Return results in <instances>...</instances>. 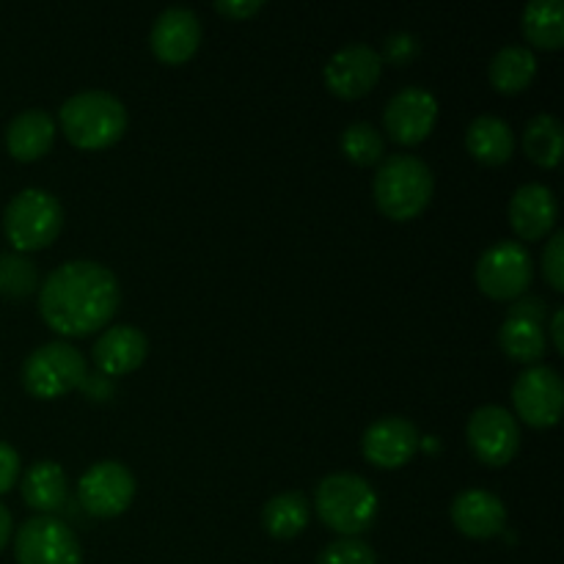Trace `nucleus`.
I'll return each mask as SVG.
<instances>
[{"instance_id":"obj_1","label":"nucleus","mask_w":564,"mask_h":564,"mask_svg":"<svg viewBox=\"0 0 564 564\" xmlns=\"http://www.w3.org/2000/svg\"><path fill=\"white\" fill-rule=\"evenodd\" d=\"M121 301L113 270L91 259L64 262L39 286V312L53 330L86 336L110 323Z\"/></svg>"},{"instance_id":"obj_2","label":"nucleus","mask_w":564,"mask_h":564,"mask_svg":"<svg viewBox=\"0 0 564 564\" xmlns=\"http://www.w3.org/2000/svg\"><path fill=\"white\" fill-rule=\"evenodd\" d=\"M61 130L75 147L80 149H105L113 147L127 130L124 102L116 94L102 88L77 91L61 105Z\"/></svg>"},{"instance_id":"obj_3","label":"nucleus","mask_w":564,"mask_h":564,"mask_svg":"<svg viewBox=\"0 0 564 564\" xmlns=\"http://www.w3.org/2000/svg\"><path fill=\"white\" fill-rule=\"evenodd\" d=\"M314 507L325 527L339 532L341 538H358L378 518L380 499L367 479L339 471L319 479L314 490Z\"/></svg>"},{"instance_id":"obj_4","label":"nucleus","mask_w":564,"mask_h":564,"mask_svg":"<svg viewBox=\"0 0 564 564\" xmlns=\"http://www.w3.org/2000/svg\"><path fill=\"white\" fill-rule=\"evenodd\" d=\"M375 202L391 220H411L433 198L435 176L416 154H389L375 174Z\"/></svg>"},{"instance_id":"obj_5","label":"nucleus","mask_w":564,"mask_h":564,"mask_svg":"<svg viewBox=\"0 0 564 564\" xmlns=\"http://www.w3.org/2000/svg\"><path fill=\"white\" fill-rule=\"evenodd\" d=\"M64 226L61 202L44 187H25L3 213V231L17 251H39L58 237Z\"/></svg>"},{"instance_id":"obj_6","label":"nucleus","mask_w":564,"mask_h":564,"mask_svg":"<svg viewBox=\"0 0 564 564\" xmlns=\"http://www.w3.org/2000/svg\"><path fill=\"white\" fill-rule=\"evenodd\" d=\"M86 380V358L69 341H47L22 364V386L39 400L69 394Z\"/></svg>"},{"instance_id":"obj_7","label":"nucleus","mask_w":564,"mask_h":564,"mask_svg":"<svg viewBox=\"0 0 564 564\" xmlns=\"http://www.w3.org/2000/svg\"><path fill=\"white\" fill-rule=\"evenodd\" d=\"M477 286L494 301H516L523 297L534 279V262L527 246L516 240H499L479 257Z\"/></svg>"},{"instance_id":"obj_8","label":"nucleus","mask_w":564,"mask_h":564,"mask_svg":"<svg viewBox=\"0 0 564 564\" xmlns=\"http://www.w3.org/2000/svg\"><path fill=\"white\" fill-rule=\"evenodd\" d=\"M14 554L20 564H83L75 532L55 516H33L17 529Z\"/></svg>"},{"instance_id":"obj_9","label":"nucleus","mask_w":564,"mask_h":564,"mask_svg":"<svg viewBox=\"0 0 564 564\" xmlns=\"http://www.w3.org/2000/svg\"><path fill=\"white\" fill-rule=\"evenodd\" d=\"M466 438L479 463L490 468H501L518 455L521 427H518L516 416L507 408L482 405L468 419Z\"/></svg>"},{"instance_id":"obj_10","label":"nucleus","mask_w":564,"mask_h":564,"mask_svg":"<svg viewBox=\"0 0 564 564\" xmlns=\"http://www.w3.org/2000/svg\"><path fill=\"white\" fill-rule=\"evenodd\" d=\"M564 402V386L562 375L549 364H534L527 372L518 375L516 386H512V405H516L518 416L529 424V427H554L560 422Z\"/></svg>"},{"instance_id":"obj_11","label":"nucleus","mask_w":564,"mask_h":564,"mask_svg":"<svg viewBox=\"0 0 564 564\" xmlns=\"http://www.w3.org/2000/svg\"><path fill=\"white\" fill-rule=\"evenodd\" d=\"M77 496L88 516L116 518L135 499V477L124 463L99 460L80 477Z\"/></svg>"},{"instance_id":"obj_12","label":"nucleus","mask_w":564,"mask_h":564,"mask_svg":"<svg viewBox=\"0 0 564 564\" xmlns=\"http://www.w3.org/2000/svg\"><path fill=\"white\" fill-rule=\"evenodd\" d=\"M383 72V58L369 44H347V47L336 50L325 64L323 77L325 86L341 99H358L375 88Z\"/></svg>"},{"instance_id":"obj_13","label":"nucleus","mask_w":564,"mask_h":564,"mask_svg":"<svg viewBox=\"0 0 564 564\" xmlns=\"http://www.w3.org/2000/svg\"><path fill=\"white\" fill-rule=\"evenodd\" d=\"M438 121V99L422 86H405L389 99L383 110V124L391 141L419 143L433 132Z\"/></svg>"},{"instance_id":"obj_14","label":"nucleus","mask_w":564,"mask_h":564,"mask_svg":"<svg viewBox=\"0 0 564 564\" xmlns=\"http://www.w3.org/2000/svg\"><path fill=\"white\" fill-rule=\"evenodd\" d=\"M422 446V435L411 419L383 416L375 419L361 438L364 457L378 468H400Z\"/></svg>"},{"instance_id":"obj_15","label":"nucleus","mask_w":564,"mask_h":564,"mask_svg":"<svg viewBox=\"0 0 564 564\" xmlns=\"http://www.w3.org/2000/svg\"><path fill=\"white\" fill-rule=\"evenodd\" d=\"M152 53L163 64H182L191 58L202 44V22L198 14L187 6H169L158 14L152 31H149Z\"/></svg>"},{"instance_id":"obj_16","label":"nucleus","mask_w":564,"mask_h":564,"mask_svg":"<svg viewBox=\"0 0 564 564\" xmlns=\"http://www.w3.org/2000/svg\"><path fill=\"white\" fill-rule=\"evenodd\" d=\"M449 516L455 529L474 540H490L505 532L507 527L505 501L482 488H468L457 494L449 507Z\"/></svg>"},{"instance_id":"obj_17","label":"nucleus","mask_w":564,"mask_h":564,"mask_svg":"<svg viewBox=\"0 0 564 564\" xmlns=\"http://www.w3.org/2000/svg\"><path fill=\"white\" fill-rule=\"evenodd\" d=\"M560 218L556 196L543 182H527L512 193L510 224L521 240H540L549 235Z\"/></svg>"},{"instance_id":"obj_18","label":"nucleus","mask_w":564,"mask_h":564,"mask_svg":"<svg viewBox=\"0 0 564 564\" xmlns=\"http://www.w3.org/2000/svg\"><path fill=\"white\" fill-rule=\"evenodd\" d=\"M149 341L135 325H113L94 341V364L102 375H130L147 361Z\"/></svg>"},{"instance_id":"obj_19","label":"nucleus","mask_w":564,"mask_h":564,"mask_svg":"<svg viewBox=\"0 0 564 564\" xmlns=\"http://www.w3.org/2000/svg\"><path fill=\"white\" fill-rule=\"evenodd\" d=\"M55 141V119L44 108L20 110L6 127V149L14 160H39Z\"/></svg>"},{"instance_id":"obj_20","label":"nucleus","mask_w":564,"mask_h":564,"mask_svg":"<svg viewBox=\"0 0 564 564\" xmlns=\"http://www.w3.org/2000/svg\"><path fill=\"white\" fill-rule=\"evenodd\" d=\"M466 147L479 163L501 165L516 152V132L501 116L482 113L466 127Z\"/></svg>"},{"instance_id":"obj_21","label":"nucleus","mask_w":564,"mask_h":564,"mask_svg":"<svg viewBox=\"0 0 564 564\" xmlns=\"http://www.w3.org/2000/svg\"><path fill=\"white\" fill-rule=\"evenodd\" d=\"M22 499L28 507L39 512V516H50V512L61 510L66 505V494H69V482L58 463L39 460L22 477Z\"/></svg>"},{"instance_id":"obj_22","label":"nucleus","mask_w":564,"mask_h":564,"mask_svg":"<svg viewBox=\"0 0 564 564\" xmlns=\"http://www.w3.org/2000/svg\"><path fill=\"white\" fill-rule=\"evenodd\" d=\"M490 83L501 94H518L538 75V58L523 44H507L490 61Z\"/></svg>"},{"instance_id":"obj_23","label":"nucleus","mask_w":564,"mask_h":564,"mask_svg":"<svg viewBox=\"0 0 564 564\" xmlns=\"http://www.w3.org/2000/svg\"><path fill=\"white\" fill-rule=\"evenodd\" d=\"M308 518H312V505L297 490H286V494L273 496L262 510L264 529L275 540L297 538L308 527Z\"/></svg>"},{"instance_id":"obj_24","label":"nucleus","mask_w":564,"mask_h":564,"mask_svg":"<svg viewBox=\"0 0 564 564\" xmlns=\"http://www.w3.org/2000/svg\"><path fill=\"white\" fill-rule=\"evenodd\" d=\"M499 345L512 361L534 367L549 350V336H545L543 325L534 323V319L507 317L499 330Z\"/></svg>"},{"instance_id":"obj_25","label":"nucleus","mask_w":564,"mask_h":564,"mask_svg":"<svg viewBox=\"0 0 564 564\" xmlns=\"http://www.w3.org/2000/svg\"><path fill=\"white\" fill-rule=\"evenodd\" d=\"M523 33L543 50H560L564 44L562 0H532L523 9Z\"/></svg>"},{"instance_id":"obj_26","label":"nucleus","mask_w":564,"mask_h":564,"mask_svg":"<svg viewBox=\"0 0 564 564\" xmlns=\"http://www.w3.org/2000/svg\"><path fill=\"white\" fill-rule=\"evenodd\" d=\"M523 149L543 169H554L562 160V124L554 113H538L523 130Z\"/></svg>"},{"instance_id":"obj_27","label":"nucleus","mask_w":564,"mask_h":564,"mask_svg":"<svg viewBox=\"0 0 564 564\" xmlns=\"http://www.w3.org/2000/svg\"><path fill=\"white\" fill-rule=\"evenodd\" d=\"M339 143L345 158L352 160L356 165H372L386 158L383 132L369 124V121H352L350 127H345Z\"/></svg>"},{"instance_id":"obj_28","label":"nucleus","mask_w":564,"mask_h":564,"mask_svg":"<svg viewBox=\"0 0 564 564\" xmlns=\"http://www.w3.org/2000/svg\"><path fill=\"white\" fill-rule=\"evenodd\" d=\"M36 268L20 253H0V295L25 297L36 290Z\"/></svg>"},{"instance_id":"obj_29","label":"nucleus","mask_w":564,"mask_h":564,"mask_svg":"<svg viewBox=\"0 0 564 564\" xmlns=\"http://www.w3.org/2000/svg\"><path fill=\"white\" fill-rule=\"evenodd\" d=\"M317 564H378L372 545L358 538H341L319 554Z\"/></svg>"},{"instance_id":"obj_30","label":"nucleus","mask_w":564,"mask_h":564,"mask_svg":"<svg viewBox=\"0 0 564 564\" xmlns=\"http://www.w3.org/2000/svg\"><path fill=\"white\" fill-rule=\"evenodd\" d=\"M419 53H422V44H419L416 33L397 31V33H391V36H386L380 58L389 61V64H394V66H405V64H411Z\"/></svg>"},{"instance_id":"obj_31","label":"nucleus","mask_w":564,"mask_h":564,"mask_svg":"<svg viewBox=\"0 0 564 564\" xmlns=\"http://www.w3.org/2000/svg\"><path fill=\"white\" fill-rule=\"evenodd\" d=\"M543 273L556 292L564 290V231H554L543 251Z\"/></svg>"},{"instance_id":"obj_32","label":"nucleus","mask_w":564,"mask_h":564,"mask_svg":"<svg viewBox=\"0 0 564 564\" xmlns=\"http://www.w3.org/2000/svg\"><path fill=\"white\" fill-rule=\"evenodd\" d=\"M20 477V455L11 444L0 441V494L11 490V485Z\"/></svg>"},{"instance_id":"obj_33","label":"nucleus","mask_w":564,"mask_h":564,"mask_svg":"<svg viewBox=\"0 0 564 564\" xmlns=\"http://www.w3.org/2000/svg\"><path fill=\"white\" fill-rule=\"evenodd\" d=\"M545 312H549V303L543 297H521L516 306L510 308L507 317H523V319H534V323L543 325L545 323Z\"/></svg>"},{"instance_id":"obj_34","label":"nucleus","mask_w":564,"mask_h":564,"mask_svg":"<svg viewBox=\"0 0 564 564\" xmlns=\"http://www.w3.org/2000/svg\"><path fill=\"white\" fill-rule=\"evenodd\" d=\"M262 6H264L262 0H218L215 9H218L220 14L231 17V20H246V17L257 14Z\"/></svg>"},{"instance_id":"obj_35","label":"nucleus","mask_w":564,"mask_h":564,"mask_svg":"<svg viewBox=\"0 0 564 564\" xmlns=\"http://www.w3.org/2000/svg\"><path fill=\"white\" fill-rule=\"evenodd\" d=\"M562 319H564V312H562V308H556V312H554V319H551V336H554V347H556V352H562V350H564Z\"/></svg>"},{"instance_id":"obj_36","label":"nucleus","mask_w":564,"mask_h":564,"mask_svg":"<svg viewBox=\"0 0 564 564\" xmlns=\"http://www.w3.org/2000/svg\"><path fill=\"white\" fill-rule=\"evenodd\" d=\"M9 538H11V512L0 505V551L6 549Z\"/></svg>"}]
</instances>
